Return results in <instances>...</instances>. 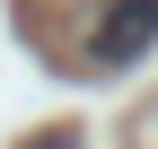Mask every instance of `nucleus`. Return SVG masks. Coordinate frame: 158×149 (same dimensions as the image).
Here are the masks:
<instances>
[{
  "mask_svg": "<svg viewBox=\"0 0 158 149\" xmlns=\"http://www.w3.org/2000/svg\"><path fill=\"white\" fill-rule=\"evenodd\" d=\"M149 44H158V0H97V35H88L97 70H132Z\"/></svg>",
  "mask_w": 158,
  "mask_h": 149,
  "instance_id": "obj_1",
  "label": "nucleus"
}]
</instances>
